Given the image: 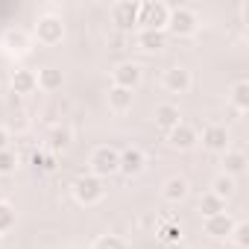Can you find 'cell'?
Listing matches in <instances>:
<instances>
[{
	"label": "cell",
	"mask_w": 249,
	"mask_h": 249,
	"mask_svg": "<svg viewBox=\"0 0 249 249\" xmlns=\"http://www.w3.org/2000/svg\"><path fill=\"white\" fill-rule=\"evenodd\" d=\"M229 237H231V243H234L237 249H246V246H249V223H243V220H237Z\"/></svg>",
	"instance_id": "27"
},
{
	"label": "cell",
	"mask_w": 249,
	"mask_h": 249,
	"mask_svg": "<svg viewBox=\"0 0 249 249\" xmlns=\"http://www.w3.org/2000/svg\"><path fill=\"white\" fill-rule=\"evenodd\" d=\"M159 237H161L164 243H176V240H182V226H179V223H164V226L159 229Z\"/></svg>",
	"instance_id": "29"
},
{
	"label": "cell",
	"mask_w": 249,
	"mask_h": 249,
	"mask_svg": "<svg viewBox=\"0 0 249 249\" xmlns=\"http://www.w3.org/2000/svg\"><path fill=\"white\" fill-rule=\"evenodd\" d=\"M234 217L229 214V211H223V214H214V217H205V223H202V229H205V234L208 237H214V240H226L229 234H231V229H234Z\"/></svg>",
	"instance_id": "13"
},
{
	"label": "cell",
	"mask_w": 249,
	"mask_h": 249,
	"mask_svg": "<svg viewBox=\"0 0 249 249\" xmlns=\"http://www.w3.org/2000/svg\"><path fill=\"white\" fill-rule=\"evenodd\" d=\"M164 33H170L173 38H191V36H196L199 33V15H196V9H191V6H173Z\"/></svg>",
	"instance_id": "2"
},
{
	"label": "cell",
	"mask_w": 249,
	"mask_h": 249,
	"mask_svg": "<svg viewBox=\"0 0 249 249\" xmlns=\"http://www.w3.org/2000/svg\"><path fill=\"white\" fill-rule=\"evenodd\" d=\"M9 141H12V129L0 126V150H9Z\"/></svg>",
	"instance_id": "32"
},
{
	"label": "cell",
	"mask_w": 249,
	"mask_h": 249,
	"mask_svg": "<svg viewBox=\"0 0 249 249\" xmlns=\"http://www.w3.org/2000/svg\"><path fill=\"white\" fill-rule=\"evenodd\" d=\"M71 191H73V199H76L79 205H85V208H94V205H100V202H103V196H106L103 179H97V176H91V173H82V176H76Z\"/></svg>",
	"instance_id": "4"
},
{
	"label": "cell",
	"mask_w": 249,
	"mask_h": 249,
	"mask_svg": "<svg viewBox=\"0 0 249 249\" xmlns=\"http://www.w3.org/2000/svg\"><path fill=\"white\" fill-rule=\"evenodd\" d=\"M191 249H202V246H191Z\"/></svg>",
	"instance_id": "34"
},
{
	"label": "cell",
	"mask_w": 249,
	"mask_h": 249,
	"mask_svg": "<svg viewBox=\"0 0 249 249\" xmlns=\"http://www.w3.org/2000/svg\"><path fill=\"white\" fill-rule=\"evenodd\" d=\"M153 120H156V126H159V129L170 132L173 126H179V123H182V111H179L176 103H159L156 111H153Z\"/></svg>",
	"instance_id": "15"
},
{
	"label": "cell",
	"mask_w": 249,
	"mask_h": 249,
	"mask_svg": "<svg viewBox=\"0 0 249 249\" xmlns=\"http://www.w3.org/2000/svg\"><path fill=\"white\" fill-rule=\"evenodd\" d=\"M170 18V6L161 0H144L138 3V27L141 30H164Z\"/></svg>",
	"instance_id": "5"
},
{
	"label": "cell",
	"mask_w": 249,
	"mask_h": 249,
	"mask_svg": "<svg viewBox=\"0 0 249 249\" xmlns=\"http://www.w3.org/2000/svg\"><path fill=\"white\" fill-rule=\"evenodd\" d=\"M106 103H108V111H114V114H126V111H132V106H135V91H126V88H108V94H106Z\"/></svg>",
	"instance_id": "17"
},
{
	"label": "cell",
	"mask_w": 249,
	"mask_h": 249,
	"mask_svg": "<svg viewBox=\"0 0 249 249\" xmlns=\"http://www.w3.org/2000/svg\"><path fill=\"white\" fill-rule=\"evenodd\" d=\"M30 36H33V41H38L41 47H56V44H62V38H65V21H62V15L44 9V12L36 18Z\"/></svg>",
	"instance_id": "1"
},
{
	"label": "cell",
	"mask_w": 249,
	"mask_h": 249,
	"mask_svg": "<svg viewBox=\"0 0 249 249\" xmlns=\"http://www.w3.org/2000/svg\"><path fill=\"white\" fill-rule=\"evenodd\" d=\"M164 141H167V147L170 150H179V153H188V150H194L196 144H199V132L191 126V123H179V126H173L170 132H164Z\"/></svg>",
	"instance_id": "7"
},
{
	"label": "cell",
	"mask_w": 249,
	"mask_h": 249,
	"mask_svg": "<svg viewBox=\"0 0 249 249\" xmlns=\"http://www.w3.org/2000/svg\"><path fill=\"white\" fill-rule=\"evenodd\" d=\"M229 100H231V106L243 114V111L249 108V82H246V79L231 82V88H229Z\"/></svg>",
	"instance_id": "22"
},
{
	"label": "cell",
	"mask_w": 249,
	"mask_h": 249,
	"mask_svg": "<svg viewBox=\"0 0 249 249\" xmlns=\"http://www.w3.org/2000/svg\"><path fill=\"white\" fill-rule=\"evenodd\" d=\"M141 79H144V71H141L138 62H120V65H114V71H111V85H114V88L135 91V88L141 85Z\"/></svg>",
	"instance_id": "8"
},
{
	"label": "cell",
	"mask_w": 249,
	"mask_h": 249,
	"mask_svg": "<svg viewBox=\"0 0 249 249\" xmlns=\"http://www.w3.org/2000/svg\"><path fill=\"white\" fill-rule=\"evenodd\" d=\"M18 223V214H15V205H9L6 199L0 202V234H6L9 229H15Z\"/></svg>",
	"instance_id": "26"
},
{
	"label": "cell",
	"mask_w": 249,
	"mask_h": 249,
	"mask_svg": "<svg viewBox=\"0 0 249 249\" xmlns=\"http://www.w3.org/2000/svg\"><path fill=\"white\" fill-rule=\"evenodd\" d=\"M27 126H30V120H27V114H24V111H21V114H15V120H12V129H15V132H24Z\"/></svg>",
	"instance_id": "31"
},
{
	"label": "cell",
	"mask_w": 249,
	"mask_h": 249,
	"mask_svg": "<svg viewBox=\"0 0 249 249\" xmlns=\"http://www.w3.org/2000/svg\"><path fill=\"white\" fill-rule=\"evenodd\" d=\"M33 164H36V167H41V170H53V167H56V156L36 153V156H33Z\"/></svg>",
	"instance_id": "30"
},
{
	"label": "cell",
	"mask_w": 249,
	"mask_h": 249,
	"mask_svg": "<svg viewBox=\"0 0 249 249\" xmlns=\"http://www.w3.org/2000/svg\"><path fill=\"white\" fill-rule=\"evenodd\" d=\"M147 170V153L138 150V147H126L120 150V164H117V173L126 176V179H135Z\"/></svg>",
	"instance_id": "10"
},
{
	"label": "cell",
	"mask_w": 249,
	"mask_h": 249,
	"mask_svg": "<svg viewBox=\"0 0 249 249\" xmlns=\"http://www.w3.org/2000/svg\"><path fill=\"white\" fill-rule=\"evenodd\" d=\"M0 240H3V234H0Z\"/></svg>",
	"instance_id": "35"
},
{
	"label": "cell",
	"mask_w": 249,
	"mask_h": 249,
	"mask_svg": "<svg viewBox=\"0 0 249 249\" xmlns=\"http://www.w3.org/2000/svg\"><path fill=\"white\" fill-rule=\"evenodd\" d=\"M0 50H3L9 59H24L30 50H33V36L21 27H12L3 33V38H0Z\"/></svg>",
	"instance_id": "6"
},
{
	"label": "cell",
	"mask_w": 249,
	"mask_h": 249,
	"mask_svg": "<svg viewBox=\"0 0 249 249\" xmlns=\"http://www.w3.org/2000/svg\"><path fill=\"white\" fill-rule=\"evenodd\" d=\"M135 44H138V50H144V53H159V50H164V44H167V33H164V30H138V33H135Z\"/></svg>",
	"instance_id": "18"
},
{
	"label": "cell",
	"mask_w": 249,
	"mask_h": 249,
	"mask_svg": "<svg viewBox=\"0 0 249 249\" xmlns=\"http://www.w3.org/2000/svg\"><path fill=\"white\" fill-rule=\"evenodd\" d=\"M36 76H38V88L47 91V94H53V91H59L65 85V73L59 68H41Z\"/></svg>",
	"instance_id": "21"
},
{
	"label": "cell",
	"mask_w": 249,
	"mask_h": 249,
	"mask_svg": "<svg viewBox=\"0 0 249 249\" xmlns=\"http://www.w3.org/2000/svg\"><path fill=\"white\" fill-rule=\"evenodd\" d=\"M117 164H120V150L111 144H100V147H94V153L88 159V167H91L88 173L97 179H108L117 173Z\"/></svg>",
	"instance_id": "3"
},
{
	"label": "cell",
	"mask_w": 249,
	"mask_h": 249,
	"mask_svg": "<svg viewBox=\"0 0 249 249\" xmlns=\"http://www.w3.org/2000/svg\"><path fill=\"white\" fill-rule=\"evenodd\" d=\"M15 167H18V156H15V150H12V147H9V150H0V176L15 173Z\"/></svg>",
	"instance_id": "28"
},
{
	"label": "cell",
	"mask_w": 249,
	"mask_h": 249,
	"mask_svg": "<svg viewBox=\"0 0 249 249\" xmlns=\"http://www.w3.org/2000/svg\"><path fill=\"white\" fill-rule=\"evenodd\" d=\"M234 191H237V182H234L231 176H226V173L214 176V182H211V194H214V196H220V199L226 202L229 196H234Z\"/></svg>",
	"instance_id": "23"
},
{
	"label": "cell",
	"mask_w": 249,
	"mask_h": 249,
	"mask_svg": "<svg viewBox=\"0 0 249 249\" xmlns=\"http://www.w3.org/2000/svg\"><path fill=\"white\" fill-rule=\"evenodd\" d=\"M9 85H12V91H15V94L30 97V94H36V91H38V76H36V71H30V68H18V71H12Z\"/></svg>",
	"instance_id": "14"
},
{
	"label": "cell",
	"mask_w": 249,
	"mask_h": 249,
	"mask_svg": "<svg viewBox=\"0 0 249 249\" xmlns=\"http://www.w3.org/2000/svg\"><path fill=\"white\" fill-rule=\"evenodd\" d=\"M0 202H3V191H0Z\"/></svg>",
	"instance_id": "33"
},
{
	"label": "cell",
	"mask_w": 249,
	"mask_h": 249,
	"mask_svg": "<svg viewBox=\"0 0 249 249\" xmlns=\"http://www.w3.org/2000/svg\"><path fill=\"white\" fill-rule=\"evenodd\" d=\"M161 85H164L167 94H188V91L194 88V76H191V71H188L185 65H173V68L164 71Z\"/></svg>",
	"instance_id": "11"
},
{
	"label": "cell",
	"mask_w": 249,
	"mask_h": 249,
	"mask_svg": "<svg viewBox=\"0 0 249 249\" xmlns=\"http://www.w3.org/2000/svg\"><path fill=\"white\" fill-rule=\"evenodd\" d=\"M220 164H223V173H226V176L237 179V176L246 173V164H249V161H246V153H243V150H231V147H229V150L223 153Z\"/></svg>",
	"instance_id": "20"
},
{
	"label": "cell",
	"mask_w": 249,
	"mask_h": 249,
	"mask_svg": "<svg viewBox=\"0 0 249 249\" xmlns=\"http://www.w3.org/2000/svg\"><path fill=\"white\" fill-rule=\"evenodd\" d=\"M199 141H202V147L208 153H217V156H223L231 147V135H229V129L223 126V123H208V126L202 129V135H199Z\"/></svg>",
	"instance_id": "9"
},
{
	"label": "cell",
	"mask_w": 249,
	"mask_h": 249,
	"mask_svg": "<svg viewBox=\"0 0 249 249\" xmlns=\"http://www.w3.org/2000/svg\"><path fill=\"white\" fill-rule=\"evenodd\" d=\"M111 21L120 30H132L138 27V0H120L111 9Z\"/></svg>",
	"instance_id": "12"
},
{
	"label": "cell",
	"mask_w": 249,
	"mask_h": 249,
	"mask_svg": "<svg viewBox=\"0 0 249 249\" xmlns=\"http://www.w3.org/2000/svg\"><path fill=\"white\" fill-rule=\"evenodd\" d=\"M91 249H129V243L120 234H100L91 240Z\"/></svg>",
	"instance_id": "25"
},
{
	"label": "cell",
	"mask_w": 249,
	"mask_h": 249,
	"mask_svg": "<svg viewBox=\"0 0 249 249\" xmlns=\"http://www.w3.org/2000/svg\"><path fill=\"white\" fill-rule=\"evenodd\" d=\"M71 144H73V129H71V126H62V123H59V126L50 129V135H47V150H50L53 156L68 153Z\"/></svg>",
	"instance_id": "19"
},
{
	"label": "cell",
	"mask_w": 249,
	"mask_h": 249,
	"mask_svg": "<svg viewBox=\"0 0 249 249\" xmlns=\"http://www.w3.org/2000/svg\"><path fill=\"white\" fill-rule=\"evenodd\" d=\"M223 211H226V202L220 196H214L211 191H205L199 196V214L202 217H214V214H223Z\"/></svg>",
	"instance_id": "24"
},
{
	"label": "cell",
	"mask_w": 249,
	"mask_h": 249,
	"mask_svg": "<svg viewBox=\"0 0 249 249\" xmlns=\"http://www.w3.org/2000/svg\"><path fill=\"white\" fill-rule=\"evenodd\" d=\"M188 194H191V185H188L185 176H170V179H164V185H161V196H164L170 205L185 202Z\"/></svg>",
	"instance_id": "16"
}]
</instances>
